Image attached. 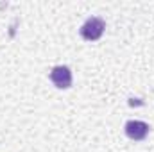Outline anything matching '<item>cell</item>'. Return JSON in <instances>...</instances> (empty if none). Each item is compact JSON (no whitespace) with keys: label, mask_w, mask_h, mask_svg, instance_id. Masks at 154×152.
Listing matches in <instances>:
<instances>
[{"label":"cell","mask_w":154,"mask_h":152,"mask_svg":"<svg viewBox=\"0 0 154 152\" xmlns=\"http://www.w3.org/2000/svg\"><path fill=\"white\" fill-rule=\"evenodd\" d=\"M104 29H106V22L99 16H91L82 23L79 32H81L82 39H86V41H97L104 34Z\"/></svg>","instance_id":"1"},{"label":"cell","mask_w":154,"mask_h":152,"mask_svg":"<svg viewBox=\"0 0 154 152\" xmlns=\"http://www.w3.org/2000/svg\"><path fill=\"white\" fill-rule=\"evenodd\" d=\"M50 81L54 82L56 88L59 90H66L72 86V72L68 66H54L52 72H50Z\"/></svg>","instance_id":"2"},{"label":"cell","mask_w":154,"mask_h":152,"mask_svg":"<svg viewBox=\"0 0 154 152\" xmlns=\"http://www.w3.org/2000/svg\"><path fill=\"white\" fill-rule=\"evenodd\" d=\"M124 131H125V134H127L131 140L142 141V140H145V136L149 134V125H147L145 122H142V120H129V122L125 123Z\"/></svg>","instance_id":"3"}]
</instances>
